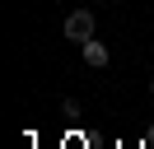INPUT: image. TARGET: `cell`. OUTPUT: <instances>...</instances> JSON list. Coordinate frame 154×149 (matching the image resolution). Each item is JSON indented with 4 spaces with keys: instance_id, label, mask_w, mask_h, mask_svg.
<instances>
[{
    "instance_id": "cell-1",
    "label": "cell",
    "mask_w": 154,
    "mask_h": 149,
    "mask_svg": "<svg viewBox=\"0 0 154 149\" xmlns=\"http://www.w3.org/2000/svg\"><path fill=\"white\" fill-rule=\"evenodd\" d=\"M89 37H94V14H89V9H70L66 14V42L84 47Z\"/></svg>"
},
{
    "instance_id": "cell-2",
    "label": "cell",
    "mask_w": 154,
    "mask_h": 149,
    "mask_svg": "<svg viewBox=\"0 0 154 149\" xmlns=\"http://www.w3.org/2000/svg\"><path fill=\"white\" fill-rule=\"evenodd\" d=\"M79 51H84V65H89V70H103V65L112 61V51H107V42H98V37H89V42L79 47Z\"/></svg>"
},
{
    "instance_id": "cell-3",
    "label": "cell",
    "mask_w": 154,
    "mask_h": 149,
    "mask_svg": "<svg viewBox=\"0 0 154 149\" xmlns=\"http://www.w3.org/2000/svg\"><path fill=\"white\" fill-rule=\"evenodd\" d=\"M61 117L75 121V117H79V102H75V98H66V102H61Z\"/></svg>"
},
{
    "instance_id": "cell-4",
    "label": "cell",
    "mask_w": 154,
    "mask_h": 149,
    "mask_svg": "<svg viewBox=\"0 0 154 149\" xmlns=\"http://www.w3.org/2000/svg\"><path fill=\"white\" fill-rule=\"evenodd\" d=\"M149 93H154V74H149Z\"/></svg>"
}]
</instances>
